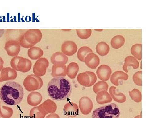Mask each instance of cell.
Listing matches in <instances>:
<instances>
[{
	"label": "cell",
	"instance_id": "cell-1",
	"mask_svg": "<svg viewBox=\"0 0 158 118\" xmlns=\"http://www.w3.org/2000/svg\"><path fill=\"white\" fill-rule=\"evenodd\" d=\"M72 90L70 81L65 78L52 79L48 84V94L55 101H62L67 99L71 95Z\"/></svg>",
	"mask_w": 158,
	"mask_h": 118
},
{
	"label": "cell",
	"instance_id": "cell-2",
	"mask_svg": "<svg viewBox=\"0 0 158 118\" xmlns=\"http://www.w3.org/2000/svg\"><path fill=\"white\" fill-rule=\"evenodd\" d=\"M23 97V88L16 82H7L0 88V98L7 105L19 104L22 101Z\"/></svg>",
	"mask_w": 158,
	"mask_h": 118
},
{
	"label": "cell",
	"instance_id": "cell-3",
	"mask_svg": "<svg viewBox=\"0 0 158 118\" xmlns=\"http://www.w3.org/2000/svg\"><path fill=\"white\" fill-rule=\"evenodd\" d=\"M120 112L115 103L101 106L94 111L92 118H119Z\"/></svg>",
	"mask_w": 158,
	"mask_h": 118
},
{
	"label": "cell",
	"instance_id": "cell-4",
	"mask_svg": "<svg viewBox=\"0 0 158 118\" xmlns=\"http://www.w3.org/2000/svg\"><path fill=\"white\" fill-rule=\"evenodd\" d=\"M23 86L26 90L29 92H34L41 88L43 85V81L40 77L30 74L24 80Z\"/></svg>",
	"mask_w": 158,
	"mask_h": 118
},
{
	"label": "cell",
	"instance_id": "cell-5",
	"mask_svg": "<svg viewBox=\"0 0 158 118\" xmlns=\"http://www.w3.org/2000/svg\"><path fill=\"white\" fill-rule=\"evenodd\" d=\"M77 81L83 86L90 87L96 83L97 76L93 72L85 71L79 73L77 77Z\"/></svg>",
	"mask_w": 158,
	"mask_h": 118
},
{
	"label": "cell",
	"instance_id": "cell-6",
	"mask_svg": "<svg viewBox=\"0 0 158 118\" xmlns=\"http://www.w3.org/2000/svg\"><path fill=\"white\" fill-rule=\"evenodd\" d=\"M49 63L46 58H40L34 64L33 72L34 75L40 77L43 76L46 73L47 68L49 67Z\"/></svg>",
	"mask_w": 158,
	"mask_h": 118
},
{
	"label": "cell",
	"instance_id": "cell-7",
	"mask_svg": "<svg viewBox=\"0 0 158 118\" xmlns=\"http://www.w3.org/2000/svg\"><path fill=\"white\" fill-rule=\"evenodd\" d=\"M24 36L27 42L34 45L40 42L42 38V33L38 29L28 30L24 34Z\"/></svg>",
	"mask_w": 158,
	"mask_h": 118
},
{
	"label": "cell",
	"instance_id": "cell-8",
	"mask_svg": "<svg viewBox=\"0 0 158 118\" xmlns=\"http://www.w3.org/2000/svg\"><path fill=\"white\" fill-rule=\"evenodd\" d=\"M79 108L80 111L85 115L89 114L93 108V103L88 97H83L79 100Z\"/></svg>",
	"mask_w": 158,
	"mask_h": 118
},
{
	"label": "cell",
	"instance_id": "cell-9",
	"mask_svg": "<svg viewBox=\"0 0 158 118\" xmlns=\"http://www.w3.org/2000/svg\"><path fill=\"white\" fill-rule=\"evenodd\" d=\"M5 49L9 56H17L20 51V45L17 41H7L5 44Z\"/></svg>",
	"mask_w": 158,
	"mask_h": 118
},
{
	"label": "cell",
	"instance_id": "cell-10",
	"mask_svg": "<svg viewBox=\"0 0 158 118\" xmlns=\"http://www.w3.org/2000/svg\"><path fill=\"white\" fill-rule=\"evenodd\" d=\"M96 74L98 78L102 81H107L111 76L112 69L109 66L102 65L98 68Z\"/></svg>",
	"mask_w": 158,
	"mask_h": 118
},
{
	"label": "cell",
	"instance_id": "cell-11",
	"mask_svg": "<svg viewBox=\"0 0 158 118\" xmlns=\"http://www.w3.org/2000/svg\"><path fill=\"white\" fill-rule=\"evenodd\" d=\"M20 29L7 30L5 34V38L7 41H15L19 42L21 37L25 33L24 31Z\"/></svg>",
	"mask_w": 158,
	"mask_h": 118
},
{
	"label": "cell",
	"instance_id": "cell-12",
	"mask_svg": "<svg viewBox=\"0 0 158 118\" xmlns=\"http://www.w3.org/2000/svg\"><path fill=\"white\" fill-rule=\"evenodd\" d=\"M64 115L73 118L78 115L79 108L78 105L73 102H69L65 104L63 109Z\"/></svg>",
	"mask_w": 158,
	"mask_h": 118
},
{
	"label": "cell",
	"instance_id": "cell-13",
	"mask_svg": "<svg viewBox=\"0 0 158 118\" xmlns=\"http://www.w3.org/2000/svg\"><path fill=\"white\" fill-rule=\"evenodd\" d=\"M77 50V46L73 41H67L63 42L62 45V53L65 55L70 56L75 54Z\"/></svg>",
	"mask_w": 158,
	"mask_h": 118
},
{
	"label": "cell",
	"instance_id": "cell-14",
	"mask_svg": "<svg viewBox=\"0 0 158 118\" xmlns=\"http://www.w3.org/2000/svg\"><path fill=\"white\" fill-rule=\"evenodd\" d=\"M0 76L3 82L15 80L17 77V71L11 68H3L0 72Z\"/></svg>",
	"mask_w": 158,
	"mask_h": 118
},
{
	"label": "cell",
	"instance_id": "cell-15",
	"mask_svg": "<svg viewBox=\"0 0 158 118\" xmlns=\"http://www.w3.org/2000/svg\"><path fill=\"white\" fill-rule=\"evenodd\" d=\"M51 61L55 65H65L68 61V57L60 52H56L51 57Z\"/></svg>",
	"mask_w": 158,
	"mask_h": 118
},
{
	"label": "cell",
	"instance_id": "cell-16",
	"mask_svg": "<svg viewBox=\"0 0 158 118\" xmlns=\"http://www.w3.org/2000/svg\"><path fill=\"white\" fill-rule=\"evenodd\" d=\"M67 73V68L65 65H55L52 67L51 76L54 78H64Z\"/></svg>",
	"mask_w": 158,
	"mask_h": 118
},
{
	"label": "cell",
	"instance_id": "cell-17",
	"mask_svg": "<svg viewBox=\"0 0 158 118\" xmlns=\"http://www.w3.org/2000/svg\"><path fill=\"white\" fill-rule=\"evenodd\" d=\"M42 101V95L38 92L35 91L30 93L27 98V102L28 104L33 107L38 106Z\"/></svg>",
	"mask_w": 158,
	"mask_h": 118
},
{
	"label": "cell",
	"instance_id": "cell-18",
	"mask_svg": "<svg viewBox=\"0 0 158 118\" xmlns=\"http://www.w3.org/2000/svg\"><path fill=\"white\" fill-rule=\"evenodd\" d=\"M84 62L88 68L96 69L100 64V59L95 54L90 53L85 57Z\"/></svg>",
	"mask_w": 158,
	"mask_h": 118
},
{
	"label": "cell",
	"instance_id": "cell-19",
	"mask_svg": "<svg viewBox=\"0 0 158 118\" xmlns=\"http://www.w3.org/2000/svg\"><path fill=\"white\" fill-rule=\"evenodd\" d=\"M40 105L46 115L48 114L55 113L57 109V104L50 99L46 100Z\"/></svg>",
	"mask_w": 158,
	"mask_h": 118
},
{
	"label": "cell",
	"instance_id": "cell-20",
	"mask_svg": "<svg viewBox=\"0 0 158 118\" xmlns=\"http://www.w3.org/2000/svg\"><path fill=\"white\" fill-rule=\"evenodd\" d=\"M32 62L28 59L24 58L21 57L17 64V71L23 73L28 72L32 67Z\"/></svg>",
	"mask_w": 158,
	"mask_h": 118
},
{
	"label": "cell",
	"instance_id": "cell-21",
	"mask_svg": "<svg viewBox=\"0 0 158 118\" xmlns=\"http://www.w3.org/2000/svg\"><path fill=\"white\" fill-rule=\"evenodd\" d=\"M124 65L123 66V69L126 73L128 72L127 68L132 67L134 69H137L139 67V62L135 57L132 56L127 57L125 59Z\"/></svg>",
	"mask_w": 158,
	"mask_h": 118
},
{
	"label": "cell",
	"instance_id": "cell-22",
	"mask_svg": "<svg viewBox=\"0 0 158 118\" xmlns=\"http://www.w3.org/2000/svg\"><path fill=\"white\" fill-rule=\"evenodd\" d=\"M96 101L99 104L110 103L113 100L110 94L106 91L99 92L96 96Z\"/></svg>",
	"mask_w": 158,
	"mask_h": 118
},
{
	"label": "cell",
	"instance_id": "cell-23",
	"mask_svg": "<svg viewBox=\"0 0 158 118\" xmlns=\"http://www.w3.org/2000/svg\"><path fill=\"white\" fill-rule=\"evenodd\" d=\"M128 75L122 71H116L111 76V82L116 86L119 85L118 80L119 79L126 81L128 78Z\"/></svg>",
	"mask_w": 158,
	"mask_h": 118
},
{
	"label": "cell",
	"instance_id": "cell-24",
	"mask_svg": "<svg viewBox=\"0 0 158 118\" xmlns=\"http://www.w3.org/2000/svg\"><path fill=\"white\" fill-rule=\"evenodd\" d=\"M116 87L111 86L109 89L110 94L113 100L119 103H123L126 101V97L124 94L122 93L117 94L116 93Z\"/></svg>",
	"mask_w": 158,
	"mask_h": 118
},
{
	"label": "cell",
	"instance_id": "cell-25",
	"mask_svg": "<svg viewBox=\"0 0 158 118\" xmlns=\"http://www.w3.org/2000/svg\"><path fill=\"white\" fill-rule=\"evenodd\" d=\"M44 52L41 48L37 46H33L28 51V55L33 60H36L41 58L43 55Z\"/></svg>",
	"mask_w": 158,
	"mask_h": 118
},
{
	"label": "cell",
	"instance_id": "cell-26",
	"mask_svg": "<svg viewBox=\"0 0 158 118\" xmlns=\"http://www.w3.org/2000/svg\"><path fill=\"white\" fill-rule=\"evenodd\" d=\"M79 71V67L78 64L75 62H72L67 66L66 74L71 79H74Z\"/></svg>",
	"mask_w": 158,
	"mask_h": 118
},
{
	"label": "cell",
	"instance_id": "cell-27",
	"mask_svg": "<svg viewBox=\"0 0 158 118\" xmlns=\"http://www.w3.org/2000/svg\"><path fill=\"white\" fill-rule=\"evenodd\" d=\"M5 104L3 101L0 102V116L2 118H11L13 115V109Z\"/></svg>",
	"mask_w": 158,
	"mask_h": 118
},
{
	"label": "cell",
	"instance_id": "cell-28",
	"mask_svg": "<svg viewBox=\"0 0 158 118\" xmlns=\"http://www.w3.org/2000/svg\"><path fill=\"white\" fill-rule=\"evenodd\" d=\"M46 115V114L40 105L34 107L30 110V116L31 118H45Z\"/></svg>",
	"mask_w": 158,
	"mask_h": 118
},
{
	"label": "cell",
	"instance_id": "cell-29",
	"mask_svg": "<svg viewBox=\"0 0 158 118\" xmlns=\"http://www.w3.org/2000/svg\"><path fill=\"white\" fill-rule=\"evenodd\" d=\"M97 53L101 56H105L109 53L110 51V46L107 43L104 42L98 43L96 45Z\"/></svg>",
	"mask_w": 158,
	"mask_h": 118
},
{
	"label": "cell",
	"instance_id": "cell-30",
	"mask_svg": "<svg viewBox=\"0 0 158 118\" xmlns=\"http://www.w3.org/2000/svg\"><path fill=\"white\" fill-rule=\"evenodd\" d=\"M125 43V38L122 35H116L111 41V46L115 49H118L123 46Z\"/></svg>",
	"mask_w": 158,
	"mask_h": 118
},
{
	"label": "cell",
	"instance_id": "cell-31",
	"mask_svg": "<svg viewBox=\"0 0 158 118\" xmlns=\"http://www.w3.org/2000/svg\"><path fill=\"white\" fill-rule=\"evenodd\" d=\"M93 53L92 49L88 46H83L79 49L77 53L78 59L81 61L84 62L85 57L88 54Z\"/></svg>",
	"mask_w": 158,
	"mask_h": 118
},
{
	"label": "cell",
	"instance_id": "cell-32",
	"mask_svg": "<svg viewBox=\"0 0 158 118\" xmlns=\"http://www.w3.org/2000/svg\"><path fill=\"white\" fill-rule=\"evenodd\" d=\"M131 53L136 59L141 60L142 58V44H135L133 45L131 49Z\"/></svg>",
	"mask_w": 158,
	"mask_h": 118
},
{
	"label": "cell",
	"instance_id": "cell-33",
	"mask_svg": "<svg viewBox=\"0 0 158 118\" xmlns=\"http://www.w3.org/2000/svg\"><path fill=\"white\" fill-rule=\"evenodd\" d=\"M109 85L106 81H100L95 84L93 86V91L95 94H97L99 92L106 91L107 92Z\"/></svg>",
	"mask_w": 158,
	"mask_h": 118
},
{
	"label": "cell",
	"instance_id": "cell-34",
	"mask_svg": "<svg viewBox=\"0 0 158 118\" xmlns=\"http://www.w3.org/2000/svg\"><path fill=\"white\" fill-rule=\"evenodd\" d=\"M77 35L81 39H87L91 36L92 31L90 29H76Z\"/></svg>",
	"mask_w": 158,
	"mask_h": 118
},
{
	"label": "cell",
	"instance_id": "cell-35",
	"mask_svg": "<svg viewBox=\"0 0 158 118\" xmlns=\"http://www.w3.org/2000/svg\"><path fill=\"white\" fill-rule=\"evenodd\" d=\"M129 94L131 98L137 103L141 102L142 100V95L139 90L134 88L132 91L129 92Z\"/></svg>",
	"mask_w": 158,
	"mask_h": 118
},
{
	"label": "cell",
	"instance_id": "cell-36",
	"mask_svg": "<svg viewBox=\"0 0 158 118\" xmlns=\"http://www.w3.org/2000/svg\"><path fill=\"white\" fill-rule=\"evenodd\" d=\"M142 71L136 72L133 76V80L134 83L137 85L142 86Z\"/></svg>",
	"mask_w": 158,
	"mask_h": 118
},
{
	"label": "cell",
	"instance_id": "cell-37",
	"mask_svg": "<svg viewBox=\"0 0 158 118\" xmlns=\"http://www.w3.org/2000/svg\"><path fill=\"white\" fill-rule=\"evenodd\" d=\"M19 42L20 46H21L22 47L25 48H31L34 45L30 44L28 42H27L25 38L24 35H23L22 37H21L19 41Z\"/></svg>",
	"mask_w": 158,
	"mask_h": 118
},
{
	"label": "cell",
	"instance_id": "cell-38",
	"mask_svg": "<svg viewBox=\"0 0 158 118\" xmlns=\"http://www.w3.org/2000/svg\"><path fill=\"white\" fill-rule=\"evenodd\" d=\"M21 58V57L15 56L14 57L11 59L10 64H11V67L15 70L17 71V64Z\"/></svg>",
	"mask_w": 158,
	"mask_h": 118
},
{
	"label": "cell",
	"instance_id": "cell-39",
	"mask_svg": "<svg viewBox=\"0 0 158 118\" xmlns=\"http://www.w3.org/2000/svg\"><path fill=\"white\" fill-rule=\"evenodd\" d=\"M46 118H60V116L58 114L56 113H52L48 115Z\"/></svg>",
	"mask_w": 158,
	"mask_h": 118
},
{
	"label": "cell",
	"instance_id": "cell-40",
	"mask_svg": "<svg viewBox=\"0 0 158 118\" xmlns=\"http://www.w3.org/2000/svg\"><path fill=\"white\" fill-rule=\"evenodd\" d=\"M4 64V61H3L2 58L0 57V72H1V70H2V69L4 68V67H3Z\"/></svg>",
	"mask_w": 158,
	"mask_h": 118
},
{
	"label": "cell",
	"instance_id": "cell-41",
	"mask_svg": "<svg viewBox=\"0 0 158 118\" xmlns=\"http://www.w3.org/2000/svg\"><path fill=\"white\" fill-rule=\"evenodd\" d=\"M5 33V30L4 29H0V38L2 37Z\"/></svg>",
	"mask_w": 158,
	"mask_h": 118
},
{
	"label": "cell",
	"instance_id": "cell-42",
	"mask_svg": "<svg viewBox=\"0 0 158 118\" xmlns=\"http://www.w3.org/2000/svg\"><path fill=\"white\" fill-rule=\"evenodd\" d=\"M135 118H141V115H138L135 117Z\"/></svg>",
	"mask_w": 158,
	"mask_h": 118
},
{
	"label": "cell",
	"instance_id": "cell-43",
	"mask_svg": "<svg viewBox=\"0 0 158 118\" xmlns=\"http://www.w3.org/2000/svg\"><path fill=\"white\" fill-rule=\"evenodd\" d=\"M3 82L2 81V79H1V76H0V82Z\"/></svg>",
	"mask_w": 158,
	"mask_h": 118
},
{
	"label": "cell",
	"instance_id": "cell-44",
	"mask_svg": "<svg viewBox=\"0 0 158 118\" xmlns=\"http://www.w3.org/2000/svg\"><path fill=\"white\" fill-rule=\"evenodd\" d=\"M0 118H1V116H0Z\"/></svg>",
	"mask_w": 158,
	"mask_h": 118
}]
</instances>
